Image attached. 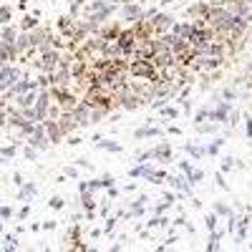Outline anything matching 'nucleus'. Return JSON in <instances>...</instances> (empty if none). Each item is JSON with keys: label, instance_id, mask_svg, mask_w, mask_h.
<instances>
[{"label": "nucleus", "instance_id": "obj_1", "mask_svg": "<svg viewBox=\"0 0 252 252\" xmlns=\"http://www.w3.org/2000/svg\"><path fill=\"white\" fill-rule=\"evenodd\" d=\"M149 20H152V26H154V33H157V35L164 33V31H169V28L174 26V18L166 15V13H154Z\"/></svg>", "mask_w": 252, "mask_h": 252}, {"label": "nucleus", "instance_id": "obj_2", "mask_svg": "<svg viewBox=\"0 0 252 252\" xmlns=\"http://www.w3.org/2000/svg\"><path fill=\"white\" fill-rule=\"evenodd\" d=\"M207 13H209V5L207 3H197V5H189L187 8V15L189 18H197V20H204Z\"/></svg>", "mask_w": 252, "mask_h": 252}, {"label": "nucleus", "instance_id": "obj_3", "mask_svg": "<svg viewBox=\"0 0 252 252\" xmlns=\"http://www.w3.org/2000/svg\"><path fill=\"white\" fill-rule=\"evenodd\" d=\"M141 15H144L141 5H136V3H134V5H131V3H126V5H124V18H126V20H134V23H136Z\"/></svg>", "mask_w": 252, "mask_h": 252}, {"label": "nucleus", "instance_id": "obj_4", "mask_svg": "<svg viewBox=\"0 0 252 252\" xmlns=\"http://www.w3.org/2000/svg\"><path fill=\"white\" fill-rule=\"evenodd\" d=\"M152 157L154 159H161V161H166V159H169L172 157V146L169 144H159V146H154V149H152Z\"/></svg>", "mask_w": 252, "mask_h": 252}, {"label": "nucleus", "instance_id": "obj_5", "mask_svg": "<svg viewBox=\"0 0 252 252\" xmlns=\"http://www.w3.org/2000/svg\"><path fill=\"white\" fill-rule=\"evenodd\" d=\"M119 33H121V28H119V26H103V28L98 31V35H101L103 40H116V38H119Z\"/></svg>", "mask_w": 252, "mask_h": 252}, {"label": "nucleus", "instance_id": "obj_6", "mask_svg": "<svg viewBox=\"0 0 252 252\" xmlns=\"http://www.w3.org/2000/svg\"><path fill=\"white\" fill-rule=\"evenodd\" d=\"M46 129H48V136L53 139V144H56V141L61 139V134H63V131H61V126H58V121H53V119L46 121Z\"/></svg>", "mask_w": 252, "mask_h": 252}, {"label": "nucleus", "instance_id": "obj_7", "mask_svg": "<svg viewBox=\"0 0 252 252\" xmlns=\"http://www.w3.org/2000/svg\"><path fill=\"white\" fill-rule=\"evenodd\" d=\"M152 172H154L152 166H146V164L141 161V166H136V169H131V172H129V177H152Z\"/></svg>", "mask_w": 252, "mask_h": 252}, {"label": "nucleus", "instance_id": "obj_8", "mask_svg": "<svg viewBox=\"0 0 252 252\" xmlns=\"http://www.w3.org/2000/svg\"><path fill=\"white\" fill-rule=\"evenodd\" d=\"M166 179H169V184L172 187H177L179 189V192H184V194H189V184L182 179V177H166Z\"/></svg>", "mask_w": 252, "mask_h": 252}, {"label": "nucleus", "instance_id": "obj_9", "mask_svg": "<svg viewBox=\"0 0 252 252\" xmlns=\"http://www.w3.org/2000/svg\"><path fill=\"white\" fill-rule=\"evenodd\" d=\"M184 149H187V154H192L194 159H202V157L207 154V149H202V146H192V144H187Z\"/></svg>", "mask_w": 252, "mask_h": 252}, {"label": "nucleus", "instance_id": "obj_10", "mask_svg": "<svg viewBox=\"0 0 252 252\" xmlns=\"http://www.w3.org/2000/svg\"><path fill=\"white\" fill-rule=\"evenodd\" d=\"M134 136H136V139H146V136H161V131H159V129H139Z\"/></svg>", "mask_w": 252, "mask_h": 252}, {"label": "nucleus", "instance_id": "obj_11", "mask_svg": "<svg viewBox=\"0 0 252 252\" xmlns=\"http://www.w3.org/2000/svg\"><path fill=\"white\" fill-rule=\"evenodd\" d=\"M202 179H204V174H202L199 169H197V172H192V169L187 172V182H189V184H197V182H202Z\"/></svg>", "mask_w": 252, "mask_h": 252}, {"label": "nucleus", "instance_id": "obj_12", "mask_svg": "<svg viewBox=\"0 0 252 252\" xmlns=\"http://www.w3.org/2000/svg\"><path fill=\"white\" fill-rule=\"evenodd\" d=\"M96 146H98V149H109V152H121V146L114 144V141H98Z\"/></svg>", "mask_w": 252, "mask_h": 252}, {"label": "nucleus", "instance_id": "obj_13", "mask_svg": "<svg viewBox=\"0 0 252 252\" xmlns=\"http://www.w3.org/2000/svg\"><path fill=\"white\" fill-rule=\"evenodd\" d=\"M215 215H222V217H229V215H232V212H229V207H227V204H222V202H217V204H215Z\"/></svg>", "mask_w": 252, "mask_h": 252}, {"label": "nucleus", "instance_id": "obj_14", "mask_svg": "<svg viewBox=\"0 0 252 252\" xmlns=\"http://www.w3.org/2000/svg\"><path fill=\"white\" fill-rule=\"evenodd\" d=\"M222 144H224V139H215V144L207 146V154H217V152L222 149Z\"/></svg>", "mask_w": 252, "mask_h": 252}, {"label": "nucleus", "instance_id": "obj_15", "mask_svg": "<svg viewBox=\"0 0 252 252\" xmlns=\"http://www.w3.org/2000/svg\"><path fill=\"white\" fill-rule=\"evenodd\" d=\"M229 169H235V159L232 157H224L222 159V172H229Z\"/></svg>", "mask_w": 252, "mask_h": 252}, {"label": "nucleus", "instance_id": "obj_16", "mask_svg": "<svg viewBox=\"0 0 252 252\" xmlns=\"http://www.w3.org/2000/svg\"><path fill=\"white\" fill-rule=\"evenodd\" d=\"M204 222H207V229L212 232V229L217 227V215H207V217H204Z\"/></svg>", "mask_w": 252, "mask_h": 252}, {"label": "nucleus", "instance_id": "obj_17", "mask_svg": "<svg viewBox=\"0 0 252 252\" xmlns=\"http://www.w3.org/2000/svg\"><path fill=\"white\" fill-rule=\"evenodd\" d=\"M13 38H15V31L13 28H5L3 31V43H13Z\"/></svg>", "mask_w": 252, "mask_h": 252}, {"label": "nucleus", "instance_id": "obj_18", "mask_svg": "<svg viewBox=\"0 0 252 252\" xmlns=\"http://www.w3.org/2000/svg\"><path fill=\"white\" fill-rule=\"evenodd\" d=\"M83 207H86L89 212H91V209H94V197H91L89 192H83Z\"/></svg>", "mask_w": 252, "mask_h": 252}, {"label": "nucleus", "instance_id": "obj_19", "mask_svg": "<svg viewBox=\"0 0 252 252\" xmlns=\"http://www.w3.org/2000/svg\"><path fill=\"white\" fill-rule=\"evenodd\" d=\"M207 116H209V109H199V111H197V116H194V124H202Z\"/></svg>", "mask_w": 252, "mask_h": 252}, {"label": "nucleus", "instance_id": "obj_20", "mask_svg": "<svg viewBox=\"0 0 252 252\" xmlns=\"http://www.w3.org/2000/svg\"><path fill=\"white\" fill-rule=\"evenodd\" d=\"M161 111H164V116H169V119H177V116H179V111H177L174 106H166V109L161 106Z\"/></svg>", "mask_w": 252, "mask_h": 252}, {"label": "nucleus", "instance_id": "obj_21", "mask_svg": "<svg viewBox=\"0 0 252 252\" xmlns=\"http://www.w3.org/2000/svg\"><path fill=\"white\" fill-rule=\"evenodd\" d=\"M31 103H35V94H28L20 98V106H31Z\"/></svg>", "mask_w": 252, "mask_h": 252}, {"label": "nucleus", "instance_id": "obj_22", "mask_svg": "<svg viewBox=\"0 0 252 252\" xmlns=\"http://www.w3.org/2000/svg\"><path fill=\"white\" fill-rule=\"evenodd\" d=\"M8 18H10V8H0V23H8Z\"/></svg>", "mask_w": 252, "mask_h": 252}, {"label": "nucleus", "instance_id": "obj_23", "mask_svg": "<svg viewBox=\"0 0 252 252\" xmlns=\"http://www.w3.org/2000/svg\"><path fill=\"white\" fill-rule=\"evenodd\" d=\"M81 5H83V0H71V15H76L81 10Z\"/></svg>", "mask_w": 252, "mask_h": 252}, {"label": "nucleus", "instance_id": "obj_24", "mask_svg": "<svg viewBox=\"0 0 252 252\" xmlns=\"http://www.w3.org/2000/svg\"><path fill=\"white\" fill-rule=\"evenodd\" d=\"M222 96H224L227 101H232V98H237V91H232V89H224V91H222Z\"/></svg>", "mask_w": 252, "mask_h": 252}, {"label": "nucleus", "instance_id": "obj_25", "mask_svg": "<svg viewBox=\"0 0 252 252\" xmlns=\"http://www.w3.org/2000/svg\"><path fill=\"white\" fill-rule=\"evenodd\" d=\"M48 204H51L53 209H61V207H63V199H61V197H53V199H51Z\"/></svg>", "mask_w": 252, "mask_h": 252}, {"label": "nucleus", "instance_id": "obj_26", "mask_svg": "<svg viewBox=\"0 0 252 252\" xmlns=\"http://www.w3.org/2000/svg\"><path fill=\"white\" fill-rule=\"evenodd\" d=\"M199 131H202V134H215V126H209V124H202V126H199Z\"/></svg>", "mask_w": 252, "mask_h": 252}, {"label": "nucleus", "instance_id": "obj_27", "mask_svg": "<svg viewBox=\"0 0 252 252\" xmlns=\"http://www.w3.org/2000/svg\"><path fill=\"white\" fill-rule=\"evenodd\" d=\"M217 184H220V189H224V192L229 189V184L224 182V177H222V174H217Z\"/></svg>", "mask_w": 252, "mask_h": 252}, {"label": "nucleus", "instance_id": "obj_28", "mask_svg": "<svg viewBox=\"0 0 252 252\" xmlns=\"http://www.w3.org/2000/svg\"><path fill=\"white\" fill-rule=\"evenodd\" d=\"M116 227V217H111V220H106V229H103V232H111V229Z\"/></svg>", "mask_w": 252, "mask_h": 252}, {"label": "nucleus", "instance_id": "obj_29", "mask_svg": "<svg viewBox=\"0 0 252 252\" xmlns=\"http://www.w3.org/2000/svg\"><path fill=\"white\" fill-rule=\"evenodd\" d=\"M101 187H114V177H109V174H106V177L101 179Z\"/></svg>", "mask_w": 252, "mask_h": 252}, {"label": "nucleus", "instance_id": "obj_30", "mask_svg": "<svg viewBox=\"0 0 252 252\" xmlns=\"http://www.w3.org/2000/svg\"><path fill=\"white\" fill-rule=\"evenodd\" d=\"M33 26H35V18H26V20H23V28H26V31L33 28Z\"/></svg>", "mask_w": 252, "mask_h": 252}, {"label": "nucleus", "instance_id": "obj_31", "mask_svg": "<svg viewBox=\"0 0 252 252\" xmlns=\"http://www.w3.org/2000/svg\"><path fill=\"white\" fill-rule=\"evenodd\" d=\"M66 174H68V177H73V179H76V174H78V172H76V169H73V166H68V169H66Z\"/></svg>", "mask_w": 252, "mask_h": 252}, {"label": "nucleus", "instance_id": "obj_32", "mask_svg": "<svg viewBox=\"0 0 252 252\" xmlns=\"http://www.w3.org/2000/svg\"><path fill=\"white\" fill-rule=\"evenodd\" d=\"M247 136L252 139V119H247Z\"/></svg>", "mask_w": 252, "mask_h": 252}, {"label": "nucleus", "instance_id": "obj_33", "mask_svg": "<svg viewBox=\"0 0 252 252\" xmlns=\"http://www.w3.org/2000/svg\"><path fill=\"white\" fill-rule=\"evenodd\" d=\"M159 3H161V5H169V3H174V0H159Z\"/></svg>", "mask_w": 252, "mask_h": 252}, {"label": "nucleus", "instance_id": "obj_34", "mask_svg": "<svg viewBox=\"0 0 252 252\" xmlns=\"http://www.w3.org/2000/svg\"><path fill=\"white\" fill-rule=\"evenodd\" d=\"M53 3H56V0H53Z\"/></svg>", "mask_w": 252, "mask_h": 252}]
</instances>
